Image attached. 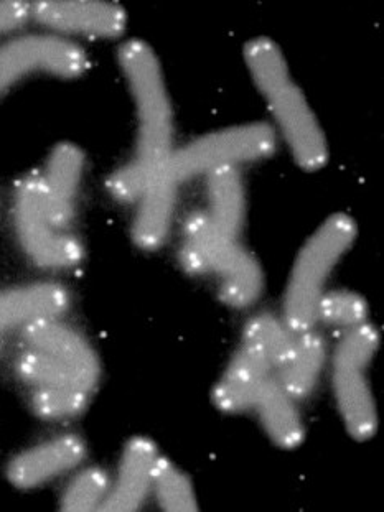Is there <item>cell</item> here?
<instances>
[{"instance_id": "3", "label": "cell", "mask_w": 384, "mask_h": 512, "mask_svg": "<svg viewBox=\"0 0 384 512\" xmlns=\"http://www.w3.org/2000/svg\"><path fill=\"white\" fill-rule=\"evenodd\" d=\"M356 238L350 216L333 215L304 244L297 257L284 302V323L292 333L314 330L328 277Z\"/></svg>"}, {"instance_id": "20", "label": "cell", "mask_w": 384, "mask_h": 512, "mask_svg": "<svg viewBox=\"0 0 384 512\" xmlns=\"http://www.w3.org/2000/svg\"><path fill=\"white\" fill-rule=\"evenodd\" d=\"M296 333L287 328L286 323L272 315H258L246 326L243 345L259 351L269 359L272 368L277 369L286 361L294 345Z\"/></svg>"}, {"instance_id": "15", "label": "cell", "mask_w": 384, "mask_h": 512, "mask_svg": "<svg viewBox=\"0 0 384 512\" xmlns=\"http://www.w3.org/2000/svg\"><path fill=\"white\" fill-rule=\"evenodd\" d=\"M70 295L58 284H35L0 294V336L5 331L27 326L65 312Z\"/></svg>"}, {"instance_id": "13", "label": "cell", "mask_w": 384, "mask_h": 512, "mask_svg": "<svg viewBox=\"0 0 384 512\" xmlns=\"http://www.w3.org/2000/svg\"><path fill=\"white\" fill-rule=\"evenodd\" d=\"M157 460L154 443L144 437L132 438L122 455L116 486L109 491L101 509L129 512L141 508L154 485Z\"/></svg>"}, {"instance_id": "9", "label": "cell", "mask_w": 384, "mask_h": 512, "mask_svg": "<svg viewBox=\"0 0 384 512\" xmlns=\"http://www.w3.org/2000/svg\"><path fill=\"white\" fill-rule=\"evenodd\" d=\"M366 369L368 364L333 358V389L338 409L348 432L360 442L373 437L378 429V412Z\"/></svg>"}, {"instance_id": "5", "label": "cell", "mask_w": 384, "mask_h": 512, "mask_svg": "<svg viewBox=\"0 0 384 512\" xmlns=\"http://www.w3.org/2000/svg\"><path fill=\"white\" fill-rule=\"evenodd\" d=\"M15 226L25 251L40 266L66 269L83 257L80 241L52 223L42 177L27 178L17 191Z\"/></svg>"}, {"instance_id": "23", "label": "cell", "mask_w": 384, "mask_h": 512, "mask_svg": "<svg viewBox=\"0 0 384 512\" xmlns=\"http://www.w3.org/2000/svg\"><path fill=\"white\" fill-rule=\"evenodd\" d=\"M366 317L368 305L365 298L348 290L325 292L317 308V322H324L325 325L345 331L363 325Z\"/></svg>"}, {"instance_id": "2", "label": "cell", "mask_w": 384, "mask_h": 512, "mask_svg": "<svg viewBox=\"0 0 384 512\" xmlns=\"http://www.w3.org/2000/svg\"><path fill=\"white\" fill-rule=\"evenodd\" d=\"M180 259L192 274H215L220 279V297L230 307H249L261 295L263 272L258 262L238 239L221 233L208 213L197 211L188 218Z\"/></svg>"}, {"instance_id": "11", "label": "cell", "mask_w": 384, "mask_h": 512, "mask_svg": "<svg viewBox=\"0 0 384 512\" xmlns=\"http://www.w3.org/2000/svg\"><path fill=\"white\" fill-rule=\"evenodd\" d=\"M85 455V442L80 437L63 435L53 438L15 458L9 466V480L19 488H35L73 470Z\"/></svg>"}, {"instance_id": "26", "label": "cell", "mask_w": 384, "mask_h": 512, "mask_svg": "<svg viewBox=\"0 0 384 512\" xmlns=\"http://www.w3.org/2000/svg\"><path fill=\"white\" fill-rule=\"evenodd\" d=\"M32 17V5L25 2H0V35L12 32Z\"/></svg>"}, {"instance_id": "4", "label": "cell", "mask_w": 384, "mask_h": 512, "mask_svg": "<svg viewBox=\"0 0 384 512\" xmlns=\"http://www.w3.org/2000/svg\"><path fill=\"white\" fill-rule=\"evenodd\" d=\"M276 131L267 124H244L213 132L177 150L167 173L177 185L218 168L263 160L276 149Z\"/></svg>"}, {"instance_id": "10", "label": "cell", "mask_w": 384, "mask_h": 512, "mask_svg": "<svg viewBox=\"0 0 384 512\" xmlns=\"http://www.w3.org/2000/svg\"><path fill=\"white\" fill-rule=\"evenodd\" d=\"M24 340L30 350L40 351L75 371L89 387L99 378V363L83 336L57 318H43L24 326Z\"/></svg>"}, {"instance_id": "25", "label": "cell", "mask_w": 384, "mask_h": 512, "mask_svg": "<svg viewBox=\"0 0 384 512\" xmlns=\"http://www.w3.org/2000/svg\"><path fill=\"white\" fill-rule=\"evenodd\" d=\"M86 404L88 391L78 387H37L32 396L35 414L48 420L66 419L81 414Z\"/></svg>"}, {"instance_id": "19", "label": "cell", "mask_w": 384, "mask_h": 512, "mask_svg": "<svg viewBox=\"0 0 384 512\" xmlns=\"http://www.w3.org/2000/svg\"><path fill=\"white\" fill-rule=\"evenodd\" d=\"M207 177L211 205L208 216L221 233L238 239L244 221V188L238 168H218Z\"/></svg>"}, {"instance_id": "22", "label": "cell", "mask_w": 384, "mask_h": 512, "mask_svg": "<svg viewBox=\"0 0 384 512\" xmlns=\"http://www.w3.org/2000/svg\"><path fill=\"white\" fill-rule=\"evenodd\" d=\"M157 501L165 511H198L197 498L187 475L169 460L159 458L155 466L154 485Z\"/></svg>"}, {"instance_id": "6", "label": "cell", "mask_w": 384, "mask_h": 512, "mask_svg": "<svg viewBox=\"0 0 384 512\" xmlns=\"http://www.w3.org/2000/svg\"><path fill=\"white\" fill-rule=\"evenodd\" d=\"M261 94L266 98L297 165L307 172L324 167L328 160L327 139L319 119L292 76L271 84Z\"/></svg>"}, {"instance_id": "18", "label": "cell", "mask_w": 384, "mask_h": 512, "mask_svg": "<svg viewBox=\"0 0 384 512\" xmlns=\"http://www.w3.org/2000/svg\"><path fill=\"white\" fill-rule=\"evenodd\" d=\"M254 409L258 410L272 442L279 447L292 450L304 442V422L300 419L296 401L284 391L276 378L271 376L267 379Z\"/></svg>"}, {"instance_id": "24", "label": "cell", "mask_w": 384, "mask_h": 512, "mask_svg": "<svg viewBox=\"0 0 384 512\" xmlns=\"http://www.w3.org/2000/svg\"><path fill=\"white\" fill-rule=\"evenodd\" d=\"M109 494V478L99 468L81 471L66 488L61 501L65 511L83 512L101 509Z\"/></svg>"}, {"instance_id": "7", "label": "cell", "mask_w": 384, "mask_h": 512, "mask_svg": "<svg viewBox=\"0 0 384 512\" xmlns=\"http://www.w3.org/2000/svg\"><path fill=\"white\" fill-rule=\"evenodd\" d=\"M85 52L57 35H27L0 47V93L33 73L76 78L86 70Z\"/></svg>"}, {"instance_id": "8", "label": "cell", "mask_w": 384, "mask_h": 512, "mask_svg": "<svg viewBox=\"0 0 384 512\" xmlns=\"http://www.w3.org/2000/svg\"><path fill=\"white\" fill-rule=\"evenodd\" d=\"M32 5V19L53 32L93 38H116L126 30V12L109 2H58L43 0Z\"/></svg>"}, {"instance_id": "17", "label": "cell", "mask_w": 384, "mask_h": 512, "mask_svg": "<svg viewBox=\"0 0 384 512\" xmlns=\"http://www.w3.org/2000/svg\"><path fill=\"white\" fill-rule=\"evenodd\" d=\"M324 363V338L314 330L297 333L291 353L277 368L276 379L294 401H299L314 391Z\"/></svg>"}, {"instance_id": "14", "label": "cell", "mask_w": 384, "mask_h": 512, "mask_svg": "<svg viewBox=\"0 0 384 512\" xmlns=\"http://www.w3.org/2000/svg\"><path fill=\"white\" fill-rule=\"evenodd\" d=\"M83 154L75 145L61 144L48 160L43 185L47 191L48 213L58 229L70 224L75 210L76 191L83 175Z\"/></svg>"}, {"instance_id": "21", "label": "cell", "mask_w": 384, "mask_h": 512, "mask_svg": "<svg viewBox=\"0 0 384 512\" xmlns=\"http://www.w3.org/2000/svg\"><path fill=\"white\" fill-rule=\"evenodd\" d=\"M17 373L25 382L37 387H78L89 391L91 387L57 359L50 358L40 351L29 350L17 359Z\"/></svg>"}, {"instance_id": "1", "label": "cell", "mask_w": 384, "mask_h": 512, "mask_svg": "<svg viewBox=\"0 0 384 512\" xmlns=\"http://www.w3.org/2000/svg\"><path fill=\"white\" fill-rule=\"evenodd\" d=\"M121 65L137 109L139 134L136 157L109 178L108 190L114 200H141L149 183L169 167L174 155V112L164 73L154 50L129 40L119 52Z\"/></svg>"}, {"instance_id": "16", "label": "cell", "mask_w": 384, "mask_h": 512, "mask_svg": "<svg viewBox=\"0 0 384 512\" xmlns=\"http://www.w3.org/2000/svg\"><path fill=\"white\" fill-rule=\"evenodd\" d=\"M177 188V183L169 177L167 170L149 183L139 200L134 223L137 246L154 251L165 243L174 218Z\"/></svg>"}, {"instance_id": "12", "label": "cell", "mask_w": 384, "mask_h": 512, "mask_svg": "<svg viewBox=\"0 0 384 512\" xmlns=\"http://www.w3.org/2000/svg\"><path fill=\"white\" fill-rule=\"evenodd\" d=\"M272 364L259 351L241 345L215 387V404L228 414L254 409L259 392L271 378Z\"/></svg>"}]
</instances>
